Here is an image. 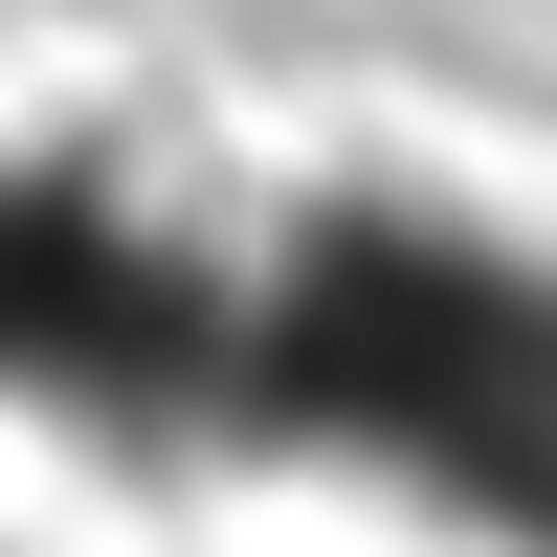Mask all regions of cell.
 Returning <instances> with one entry per match:
<instances>
[{"label": "cell", "mask_w": 557, "mask_h": 557, "mask_svg": "<svg viewBox=\"0 0 557 557\" xmlns=\"http://www.w3.org/2000/svg\"><path fill=\"white\" fill-rule=\"evenodd\" d=\"M0 446L134 513L557 557V223L446 157L0 89Z\"/></svg>", "instance_id": "1"}]
</instances>
